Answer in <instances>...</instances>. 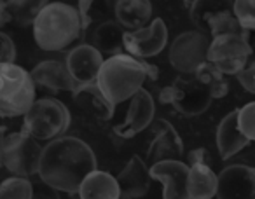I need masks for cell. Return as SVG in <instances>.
Masks as SVG:
<instances>
[{
    "mask_svg": "<svg viewBox=\"0 0 255 199\" xmlns=\"http://www.w3.org/2000/svg\"><path fill=\"white\" fill-rule=\"evenodd\" d=\"M210 91L196 77H178L170 86H164L159 93V101L164 105H173L180 114L187 117L199 115L212 103Z\"/></svg>",
    "mask_w": 255,
    "mask_h": 199,
    "instance_id": "7",
    "label": "cell"
},
{
    "mask_svg": "<svg viewBox=\"0 0 255 199\" xmlns=\"http://www.w3.org/2000/svg\"><path fill=\"white\" fill-rule=\"evenodd\" d=\"M250 143V140L243 135L238 122V110H233L220 121L217 128V147L222 159H229L234 154L243 150Z\"/></svg>",
    "mask_w": 255,
    "mask_h": 199,
    "instance_id": "20",
    "label": "cell"
},
{
    "mask_svg": "<svg viewBox=\"0 0 255 199\" xmlns=\"http://www.w3.org/2000/svg\"><path fill=\"white\" fill-rule=\"evenodd\" d=\"M199 5L203 9L201 12L192 7V21L198 23L199 26H203L201 23H205V26L210 30L213 39L224 35H248L250 33L241 26V23L238 21V18L234 16L233 11L212 9L205 2H199Z\"/></svg>",
    "mask_w": 255,
    "mask_h": 199,
    "instance_id": "16",
    "label": "cell"
},
{
    "mask_svg": "<svg viewBox=\"0 0 255 199\" xmlns=\"http://www.w3.org/2000/svg\"><path fill=\"white\" fill-rule=\"evenodd\" d=\"M168 44V26L164 19L154 18L149 26L124 33V51L138 60L156 56Z\"/></svg>",
    "mask_w": 255,
    "mask_h": 199,
    "instance_id": "10",
    "label": "cell"
},
{
    "mask_svg": "<svg viewBox=\"0 0 255 199\" xmlns=\"http://www.w3.org/2000/svg\"><path fill=\"white\" fill-rule=\"evenodd\" d=\"M121 196H123V191L119 187L117 177H112L102 170L93 171L79 191L81 199H121Z\"/></svg>",
    "mask_w": 255,
    "mask_h": 199,
    "instance_id": "22",
    "label": "cell"
},
{
    "mask_svg": "<svg viewBox=\"0 0 255 199\" xmlns=\"http://www.w3.org/2000/svg\"><path fill=\"white\" fill-rule=\"evenodd\" d=\"M238 122L243 135L255 142V101H250L238 110Z\"/></svg>",
    "mask_w": 255,
    "mask_h": 199,
    "instance_id": "29",
    "label": "cell"
},
{
    "mask_svg": "<svg viewBox=\"0 0 255 199\" xmlns=\"http://www.w3.org/2000/svg\"><path fill=\"white\" fill-rule=\"evenodd\" d=\"M0 44H2V49H0V54H2V63H14L16 60V46L11 40V37L7 33H0Z\"/></svg>",
    "mask_w": 255,
    "mask_h": 199,
    "instance_id": "30",
    "label": "cell"
},
{
    "mask_svg": "<svg viewBox=\"0 0 255 199\" xmlns=\"http://www.w3.org/2000/svg\"><path fill=\"white\" fill-rule=\"evenodd\" d=\"M93 46L100 53H107L109 58L124 54V32L123 26L116 21H105L93 33Z\"/></svg>",
    "mask_w": 255,
    "mask_h": 199,
    "instance_id": "25",
    "label": "cell"
},
{
    "mask_svg": "<svg viewBox=\"0 0 255 199\" xmlns=\"http://www.w3.org/2000/svg\"><path fill=\"white\" fill-rule=\"evenodd\" d=\"M212 40L201 30H189L173 40L170 47V63L180 74H196L208 61Z\"/></svg>",
    "mask_w": 255,
    "mask_h": 199,
    "instance_id": "9",
    "label": "cell"
},
{
    "mask_svg": "<svg viewBox=\"0 0 255 199\" xmlns=\"http://www.w3.org/2000/svg\"><path fill=\"white\" fill-rule=\"evenodd\" d=\"M254 89H255V81H254Z\"/></svg>",
    "mask_w": 255,
    "mask_h": 199,
    "instance_id": "33",
    "label": "cell"
},
{
    "mask_svg": "<svg viewBox=\"0 0 255 199\" xmlns=\"http://www.w3.org/2000/svg\"><path fill=\"white\" fill-rule=\"evenodd\" d=\"M236 77H238V82H240V84L243 86L245 91L255 93V89H254V81H255V60H250L248 67L245 68V70L241 72V74H238Z\"/></svg>",
    "mask_w": 255,
    "mask_h": 199,
    "instance_id": "31",
    "label": "cell"
},
{
    "mask_svg": "<svg viewBox=\"0 0 255 199\" xmlns=\"http://www.w3.org/2000/svg\"><path fill=\"white\" fill-rule=\"evenodd\" d=\"M47 2H26V0H16V2H2L0 4V16L2 23H14L19 26L33 25L37 16L40 14Z\"/></svg>",
    "mask_w": 255,
    "mask_h": 199,
    "instance_id": "23",
    "label": "cell"
},
{
    "mask_svg": "<svg viewBox=\"0 0 255 199\" xmlns=\"http://www.w3.org/2000/svg\"><path fill=\"white\" fill-rule=\"evenodd\" d=\"M189 166H196V164H210V154L206 149H194L189 152Z\"/></svg>",
    "mask_w": 255,
    "mask_h": 199,
    "instance_id": "32",
    "label": "cell"
},
{
    "mask_svg": "<svg viewBox=\"0 0 255 199\" xmlns=\"http://www.w3.org/2000/svg\"><path fill=\"white\" fill-rule=\"evenodd\" d=\"M0 114L2 117H25L35 103L32 74L14 63L0 65Z\"/></svg>",
    "mask_w": 255,
    "mask_h": 199,
    "instance_id": "4",
    "label": "cell"
},
{
    "mask_svg": "<svg viewBox=\"0 0 255 199\" xmlns=\"http://www.w3.org/2000/svg\"><path fill=\"white\" fill-rule=\"evenodd\" d=\"M150 180H152L150 168H147V164L138 156H133L126 168L117 175V182L123 194L129 196L131 199L143 198L150 189Z\"/></svg>",
    "mask_w": 255,
    "mask_h": 199,
    "instance_id": "18",
    "label": "cell"
},
{
    "mask_svg": "<svg viewBox=\"0 0 255 199\" xmlns=\"http://www.w3.org/2000/svg\"><path fill=\"white\" fill-rule=\"evenodd\" d=\"M70 126V112L54 98L37 100L23 117V128L35 140H56Z\"/></svg>",
    "mask_w": 255,
    "mask_h": 199,
    "instance_id": "6",
    "label": "cell"
},
{
    "mask_svg": "<svg viewBox=\"0 0 255 199\" xmlns=\"http://www.w3.org/2000/svg\"><path fill=\"white\" fill-rule=\"evenodd\" d=\"M219 199H255V168L233 164L219 173Z\"/></svg>",
    "mask_w": 255,
    "mask_h": 199,
    "instance_id": "13",
    "label": "cell"
},
{
    "mask_svg": "<svg viewBox=\"0 0 255 199\" xmlns=\"http://www.w3.org/2000/svg\"><path fill=\"white\" fill-rule=\"evenodd\" d=\"M191 166L182 161H163L150 166V177L163 184V199H191Z\"/></svg>",
    "mask_w": 255,
    "mask_h": 199,
    "instance_id": "12",
    "label": "cell"
},
{
    "mask_svg": "<svg viewBox=\"0 0 255 199\" xmlns=\"http://www.w3.org/2000/svg\"><path fill=\"white\" fill-rule=\"evenodd\" d=\"M154 115H156V103L152 95L147 89H142L129 100L126 119L114 128V133L121 138H133L152 124Z\"/></svg>",
    "mask_w": 255,
    "mask_h": 199,
    "instance_id": "11",
    "label": "cell"
},
{
    "mask_svg": "<svg viewBox=\"0 0 255 199\" xmlns=\"http://www.w3.org/2000/svg\"><path fill=\"white\" fill-rule=\"evenodd\" d=\"M0 199H33V185L28 178L11 177L0 187Z\"/></svg>",
    "mask_w": 255,
    "mask_h": 199,
    "instance_id": "27",
    "label": "cell"
},
{
    "mask_svg": "<svg viewBox=\"0 0 255 199\" xmlns=\"http://www.w3.org/2000/svg\"><path fill=\"white\" fill-rule=\"evenodd\" d=\"M233 12L247 32H255V0H236Z\"/></svg>",
    "mask_w": 255,
    "mask_h": 199,
    "instance_id": "28",
    "label": "cell"
},
{
    "mask_svg": "<svg viewBox=\"0 0 255 199\" xmlns=\"http://www.w3.org/2000/svg\"><path fill=\"white\" fill-rule=\"evenodd\" d=\"M30 74H32V79L35 84L44 86V88L51 89V91L74 93L79 88V84L74 81V77L68 72V67L65 61L44 60Z\"/></svg>",
    "mask_w": 255,
    "mask_h": 199,
    "instance_id": "17",
    "label": "cell"
},
{
    "mask_svg": "<svg viewBox=\"0 0 255 199\" xmlns=\"http://www.w3.org/2000/svg\"><path fill=\"white\" fill-rule=\"evenodd\" d=\"M74 101L84 110L91 112L95 117L102 119V121H109L112 119L114 112H116V105L110 101L98 86V82L93 84L79 86L74 93H72Z\"/></svg>",
    "mask_w": 255,
    "mask_h": 199,
    "instance_id": "19",
    "label": "cell"
},
{
    "mask_svg": "<svg viewBox=\"0 0 255 199\" xmlns=\"http://www.w3.org/2000/svg\"><path fill=\"white\" fill-rule=\"evenodd\" d=\"M194 77L205 86L210 91L213 100L224 98L229 93V82H227L226 75L210 61H206L203 67H199V70L194 74Z\"/></svg>",
    "mask_w": 255,
    "mask_h": 199,
    "instance_id": "26",
    "label": "cell"
},
{
    "mask_svg": "<svg viewBox=\"0 0 255 199\" xmlns=\"http://www.w3.org/2000/svg\"><path fill=\"white\" fill-rule=\"evenodd\" d=\"M93 171H96V156L82 140L61 136L44 147L39 177L53 191L79 194Z\"/></svg>",
    "mask_w": 255,
    "mask_h": 199,
    "instance_id": "1",
    "label": "cell"
},
{
    "mask_svg": "<svg viewBox=\"0 0 255 199\" xmlns=\"http://www.w3.org/2000/svg\"><path fill=\"white\" fill-rule=\"evenodd\" d=\"M184 154V142L173 124L164 119L154 121V140L149 147L147 157L152 164L163 161H180Z\"/></svg>",
    "mask_w": 255,
    "mask_h": 199,
    "instance_id": "15",
    "label": "cell"
},
{
    "mask_svg": "<svg viewBox=\"0 0 255 199\" xmlns=\"http://www.w3.org/2000/svg\"><path fill=\"white\" fill-rule=\"evenodd\" d=\"M68 72L79 86L93 84L98 81V75L105 63L103 54L93 44H81L74 47L65 58Z\"/></svg>",
    "mask_w": 255,
    "mask_h": 199,
    "instance_id": "14",
    "label": "cell"
},
{
    "mask_svg": "<svg viewBox=\"0 0 255 199\" xmlns=\"http://www.w3.org/2000/svg\"><path fill=\"white\" fill-rule=\"evenodd\" d=\"M254 53L248 35H224L212 39L208 61L224 75H238L248 67Z\"/></svg>",
    "mask_w": 255,
    "mask_h": 199,
    "instance_id": "8",
    "label": "cell"
},
{
    "mask_svg": "<svg viewBox=\"0 0 255 199\" xmlns=\"http://www.w3.org/2000/svg\"><path fill=\"white\" fill-rule=\"evenodd\" d=\"M217 189H219V175L213 173L210 164L191 166V175H189L191 199H212L213 196H217Z\"/></svg>",
    "mask_w": 255,
    "mask_h": 199,
    "instance_id": "24",
    "label": "cell"
},
{
    "mask_svg": "<svg viewBox=\"0 0 255 199\" xmlns=\"http://www.w3.org/2000/svg\"><path fill=\"white\" fill-rule=\"evenodd\" d=\"M157 77L159 70L156 65L129 54H117L107 58L96 82L107 98L117 105L131 100L136 93L142 91V86L147 79L156 81Z\"/></svg>",
    "mask_w": 255,
    "mask_h": 199,
    "instance_id": "2",
    "label": "cell"
},
{
    "mask_svg": "<svg viewBox=\"0 0 255 199\" xmlns=\"http://www.w3.org/2000/svg\"><path fill=\"white\" fill-rule=\"evenodd\" d=\"M84 30L81 12L65 2H47L33 23V37L42 51H63Z\"/></svg>",
    "mask_w": 255,
    "mask_h": 199,
    "instance_id": "3",
    "label": "cell"
},
{
    "mask_svg": "<svg viewBox=\"0 0 255 199\" xmlns=\"http://www.w3.org/2000/svg\"><path fill=\"white\" fill-rule=\"evenodd\" d=\"M116 19L123 28L131 30H142L150 25L152 19V4L149 0H119L114 5Z\"/></svg>",
    "mask_w": 255,
    "mask_h": 199,
    "instance_id": "21",
    "label": "cell"
},
{
    "mask_svg": "<svg viewBox=\"0 0 255 199\" xmlns=\"http://www.w3.org/2000/svg\"><path fill=\"white\" fill-rule=\"evenodd\" d=\"M44 149L37 143L33 136L21 128L18 131L4 133L2 138V164L7 168L14 177L28 178L32 175H39L40 159Z\"/></svg>",
    "mask_w": 255,
    "mask_h": 199,
    "instance_id": "5",
    "label": "cell"
}]
</instances>
